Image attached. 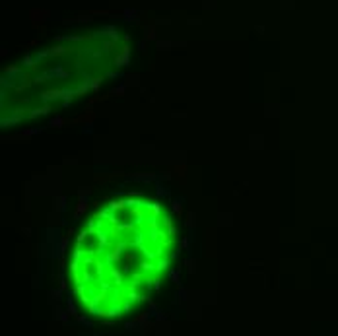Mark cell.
Segmentation results:
<instances>
[{"mask_svg": "<svg viewBox=\"0 0 338 336\" xmlns=\"http://www.w3.org/2000/svg\"><path fill=\"white\" fill-rule=\"evenodd\" d=\"M66 309H68V315H78V313H76V307H74V303H72V301H68V307H66Z\"/></svg>", "mask_w": 338, "mask_h": 336, "instance_id": "obj_1", "label": "cell"}, {"mask_svg": "<svg viewBox=\"0 0 338 336\" xmlns=\"http://www.w3.org/2000/svg\"><path fill=\"white\" fill-rule=\"evenodd\" d=\"M173 210H175V214H179V216L183 214V208H181V204H179V202H173Z\"/></svg>", "mask_w": 338, "mask_h": 336, "instance_id": "obj_2", "label": "cell"}, {"mask_svg": "<svg viewBox=\"0 0 338 336\" xmlns=\"http://www.w3.org/2000/svg\"><path fill=\"white\" fill-rule=\"evenodd\" d=\"M58 124H62V119H54L53 121V126H58Z\"/></svg>", "mask_w": 338, "mask_h": 336, "instance_id": "obj_3", "label": "cell"}]
</instances>
